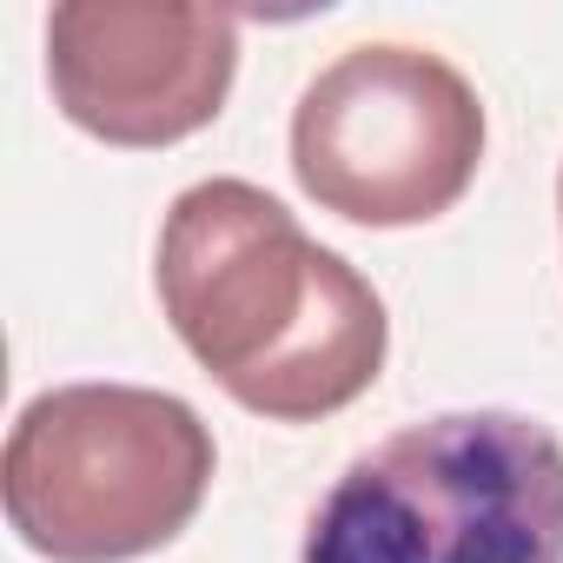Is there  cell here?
<instances>
[{
    "label": "cell",
    "instance_id": "obj_1",
    "mask_svg": "<svg viewBox=\"0 0 563 563\" xmlns=\"http://www.w3.org/2000/svg\"><path fill=\"white\" fill-rule=\"evenodd\" d=\"M153 286L206 378L272 424H319L385 372V306L252 179H199L159 225Z\"/></svg>",
    "mask_w": 563,
    "mask_h": 563
},
{
    "label": "cell",
    "instance_id": "obj_3",
    "mask_svg": "<svg viewBox=\"0 0 563 563\" xmlns=\"http://www.w3.org/2000/svg\"><path fill=\"white\" fill-rule=\"evenodd\" d=\"M206 418L146 385H54L0 457L14 537L47 563H133L166 550L212 490Z\"/></svg>",
    "mask_w": 563,
    "mask_h": 563
},
{
    "label": "cell",
    "instance_id": "obj_4",
    "mask_svg": "<svg viewBox=\"0 0 563 563\" xmlns=\"http://www.w3.org/2000/svg\"><path fill=\"white\" fill-rule=\"evenodd\" d=\"M477 166L484 100L424 47H352L292 107V173L352 225H424L471 192Z\"/></svg>",
    "mask_w": 563,
    "mask_h": 563
},
{
    "label": "cell",
    "instance_id": "obj_5",
    "mask_svg": "<svg viewBox=\"0 0 563 563\" xmlns=\"http://www.w3.org/2000/svg\"><path fill=\"white\" fill-rule=\"evenodd\" d=\"M239 74V21L159 0H67L47 14L54 107L126 153L179 146L219 120Z\"/></svg>",
    "mask_w": 563,
    "mask_h": 563
},
{
    "label": "cell",
    "instance_id": "obj_2",
    "mask_svg": "<svg viewBox=\"0 0 563 563\" xmlns=\"http://www.w3.org/2000/svg\"><path fill=\"white\" fill-rule=\"evenodd\" d=\"M306 563H563V444L523 411L405 424L325 490Z\"/></svg>",
    "mask_w": 563,
    "mask_h": 563
},
{
    "label": "cell",
    "instance_id": "obj_6",
    "mask_svg": "<svg viewBox=\"0 0 563 563\" xmlns=\"http://www.w3.org/2000/svg\"><path fill=\"white\" fill-rule=\"evenodd\" d=\"M556 212H563V179H556Z\"/></svg>",
    "mask_w": 563,
    "mask_h": 563
}]
</instances>
